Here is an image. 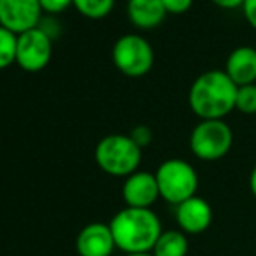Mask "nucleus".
Segmentation results:
<instances>
[{
	"label": "nucleus",
	"mask_w": 256,
	"mask_h": 256,
	"mask_svg": "<svg viewBox=\"0 0 256 256\" xmlns=\"http://www.w3.org/2000/svg\"><path fill=\"white\" fill-rule=\"evenodd\" d=\"M117 250L126 254L152 253L162 230L160 218L152 209L128 208L115 212L108 223Z\"/></svg>",
	"instance_id": "1"
},
{
	"label": "nucleus",
	"mask_w": 256,
	"mask_h": 256,
	"mask_svg": "<svg viewBox=\"0 0 256 256\" xmlns=\"http://www.w3.org/2000/svg\"><path fill=\"white\" fill-rule=\"evenodd\" d=\"M237 89L225 70L204 72L190 86V110L200 120H223L236 110Z\"/></svg>",
	"instance_id": "2"
},
{
	"label": "nucleus",
	"mask_w": 256,
	"mask_h": 256,
	"mask_svg": "<svg viewBox=\"0 0 256 256\" xmlns=\"http://www.w3.org/2000/svg\"><path fill=\"white\" fill-rule=\"evenodd\" d=\"M142 152L129 134H108L96 145L94 158L103 172L115 178H128L138 171Z\"/></svg>",
	"instance_id": "3"
},
{
	"label": "nucleus",
	"mask_w": 256,
	"mask_h": 256,
	"mask_svg": "<svg viewBox=\"0 0 256 256\" xmlns=\"http://www.w3.org/2000/svg\"><path fill=\"white\" fill-rule=\"evenodd\" d=\"M160 199L178 206L197 196L199 174L196 168L185 158L172 157L164 160L155 171Z\"/></svg>",
	"instance_id": "4"
},
{
	"label": "nucleus",
	"mask_w": 256,
	"mask_h": 256,
	"mask_svg": "<svg viewBox=\"0 0 256 256\" xmlns=\"http://www.w3.org/2000/svg\"><path fill=\"white\" fill-rule=\"evenodd\" d=\"M188 143L190 152L199 160L216 162L232 150L234 132L225 120H200L190 132Z\"/></svg>",
	"instance_id": "5"
},
{
	"label": "nucleus",
	"mask_w": 256,
	"mask_h": 256,
	"mask_svg": "<svg viewBox=\"0 0 256 256\" xmlns=\"http://www.w3.org/2000/svg\"><path fill=\"white\" fill-rule=\"evenodd\" d=\"M114 63L128 77H143L154 66V49L140 35H122L112 51Z\"/></svg>",
	"instance_id": "6"
},
{
	"label": "nucleus",
	"mask_w": 256,
	"mask_h": 256,
	"mask_svg": "<svg viewBox=\"0 0 256 256\" xmlns=\"http://www.w3.org/2000/svg\"><path fill=\"white\" fill-rule=\"evenodd\" d=\"M52 54V44L49 34L42 28H34L18 35L16 61L23 70L38 72L49 63Z\"/></svg>",
	"instance_id": "7"
},
{
	"label": "nucleus",
	"mask_w": 256,
	"mask_h": 256,
	"mask_svg": "<svg viewBox=\"0 0 256 256\" xmlns=\"http://www.w3.org/2000/svg\"><path fill=\"white\" fill-rule=\"evenodd\" d=\"M40 12L38 0H0V26L21 35L37 28Z\"/></svg>",
	"instance_id": "8"
},
{
	"label": "nucleus",
	"mask_w": 256,
	"mask_h": 256,
	"mask_svg": "<svg viewBox=\"0 0 256 256\" xmlns=\"http://www.w3.org/2000/svg\"><path fill=\"white\" fill-rule=\"evenodd\" d=\"M122 199L128 208L152 209V206L160 199L155 172L136 171L124 180L122 185Z\"/></svg>",
	"instance_id": "9"
},
{
	"label": "nucleus",
	"mask_w": 256,
	"mask_h": 256,
	"mask_svg": "<svg viewBox=\"0 0 256 256\" xmlns=\"http://www.w3.org/2000/svg\"><path fill=\"white\" fill-rule=\"evenodd\" d=\"M176 225L186 236H199L212 223V208L202 197L196 196L185 202L174 206Z\"/></svg>",
	"instance_id": "10"
},
{
	"label": "nucleus",
	"mask_w": 256,
	"mask_h": 256,
	"mask_svg": "<svg viewBox=\"0 0 256 256\" xmlns=\"http://www.w3.org/2000/svg\"><path fill=\"white\" fill-rule=\"evenodd\" d=\"M78 256H112L115 246L110 225L94 222L86 225L75 240Z\"/></svg>",
	"instance_id": "11"
},
{
	"label": "nucleus",
	"mask_w": 256,
	"mask_h": 256,
	"mask_svg": "<svg viewBox=\"0 0 256 256\" xmlns=\"http://www.w3.org/2000/svg\"><path fill=\"white\" fill-rule=\"evenodd\" d=\"M225 74L237 88L256 84V49L250 46L234 49L226 58Z\"/></svg>",
	"instance_id": "12"
},
{
	"label": "nucleus",
	"mask_w": 256,
	"mask_h": 256,
	"mask_svg": "<svg viewBox=\"0 0 256 256\" xmlns=\"http://www.w3.org/2000/svg\"><path fill=\"white\" fill-rule=\"evenodd\" d=\"M166 10L162 0H129L128 2V16L134 26L142 30H152L157 28L164 21Z\"/></svg>",
	"instance_id": "13"
},
{
	"label": "nucleus",
	"mask_w": 256,
	"mask_h": 256,
	"mask_svg": "<svg viewBox=\"0 0 256 256\" xmlns=\"http://www.w3.org/2000/svg\"><path fill=\"white\" fill-rule=\"evenodd\" d=\"M154 256H186L188 254V236L182 230H164L155 242Z\"/></svg>",
	"instance_id": "14"
},
{
	"label": "nucleus",
	"mask_w": 256,
	"mask_h": 256,
	"mask_svg": "<svg viewBox=\"0 0 256 256\" xmlns=\"http://www.w3.org/2000/svg\"><path fill=\"white\" fill-rule=\"evenodd\" d=\"M115 0H74V6L80 14L91 20L104 18L114 7Z\"/></svg>",
	"instance_id": "15"
},
{
	"label": "nucleus",
	"mask_w": 256,
	"mask_h": 256,
	"mask_svg": "<svg viewBox=\"0 0 256 256\" xmlns=\"http://www.w3.org/2000/svg\"><path fill=\"white\" fill-rule=\"evenodd\" d=\"M18 35L7 28L0 26V70L7 68L12 61H16Z\"/></svg>",
	"instance_id": "16"
},
{
	"label": "nucleus",
	"mask_w": 256,
	"mask_h": 256,
	"mask_svg": "<svg viewBox=\"0 0 256 256\" xmlns=\"http://www.w3.org/2000/svg\"><path fill=\"white\" fill-rule=\"evenodd\" d=\"M236 110L246 115L256 114V84L240 86L237 89V100H236Z\"/></svg>",
	"instance_id": "17"
},
{
	"label": "nucleus",
	"mask_w": 256,
	"mask_h": 256,
	"mask_svg": "<svg viewBox=\"0 0 256 256\" xmlns=\"http://www.w3.org/2000/svg\"><path fill=\"white\" fill-rule=\"evenodd\" d=\"M129 136H131L132 142H134L142 150L145 148V146H148L150 143H152V140H154V132H152V129H150L148 126H136Z\"/></svg>",
	"instance_id": "18"
},
{
	"label": "nucleus",
	"mask_w": 256,
	"mask_h": 256,
	"mask_svg": "<svg viewBox=\"0 0 256 256\" xmlns=\"http://www.w3.org/2000/svg\"><path fill=\"white\" fill-rule=\"evenodd\" d=\"M168 14H185L192 7L194 0H162Z\"/></svg>",
	"instance_id": "19"
},
{
	"label": "nucleus",
	"mask_w": 256,
	"mask_h": 256,
	"mask_svg": "<svg viewBox=\"0 0 256 256\" xmlns=\"http://www.w3.org/2000/svg\"><path fill=\"white\" fill-rule=\"evenodd\" d=\"M40 2L42 10L48 12H63L70 4H74V0H38Z\"/></svg>",
	"instance_id": "20"
},
{
	"label": "nucleus",
	"mask_w": 256,
	"mask_h": 256,
	"mask_svg": "<svg viewBox=\"0 0 256 256\" xmlns=\"http://www.w3.org/2000/svg\"><path fill=\"white\" fill-rule=\"evenodd\" d=\"M242 12L250 26L256 30V0H244Z\"/></svg>",
	"instance_id": "21"
},
{
	"label": "nucleus",
	"mask_w": 256,
	"mask_h": 256,
	"mask_svg": "<svg viewBox=\"0 0 256 256\" xmlns=\"http://www.w3.org/2000/svg\"><path fill=\"white\" fill-rule=\"evenodd\" d=\"M211 2L222 9H239L244 6V0H211Z\"/></svg>",
	"instance_id": "22"
},
{
	"label": "nucleus",
	"mask_w": 256,
	"mask_h": 256,
	"mask_svg": "<svg viewBox=\"0 0 256 256\" xmlns=\"http://www.w3.org/2000/svg\"><path fill=\"white\" fill-rule=\"evenodd\" d=\"M250 190L253 194V197L256 199V164L251 169V174H250Z\"/></svg>",
	"instance_id": "23"
},
{
	"label": "nucleus",
	"mask_w": 256,
	"mask_h": 256,
	"mask_svg": "<svg viewBox=\"0 0 256 256\" xmlns=\"http://www.w3.org/2000/svg\"><path fill=\"white\" fill-rule=\"evenodd\" d=\"M126 256H154L152 253H138V254H126Z\"/></svg>",
	"instance_id": "24"
}]
</instances>
